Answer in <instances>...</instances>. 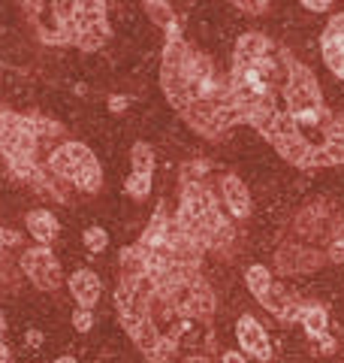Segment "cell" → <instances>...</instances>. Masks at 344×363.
Wrapping results in <instances>:
<instances>
[{
	"label": "cell",
	"instance_id": "6da1fadb",
	"mask_svg": "<svg viewBox=\"0 0 344 363\" xmlns=\"http://www.w3.org/2000/svg\"><path fill=\"white\" fill-rule=\"evenodd\" d=\"M202 248L157 206L145 236L121 252L118 315L148 363H169L181 342L205 336L214 294L200 272Z\"/></svg>",
	"mask_w": 344,
	"mask_h": 363
},
{
	"label": "cell",
	"instance_id": "7a4b0ae2",
	"mask_svg": "<svg viewBox=\"0 0 344 363\" xmlns=\"http://www.w3.org/2000/svg\"><path fill=\"white\" fill-rule=\"evenodd\" d=\"M236 121L263 133L299 169L344 164V116H332L314 73L266 33H242L229 67Z\"/></svg>",
	"mask_w": 344,
	"mask_h": 363
},
{
	"label": "cell",
	"instance_id": "3957f363",
	"mask_svg": "<svg viewBox=\"0 0 344 363\" xmlns=\"http://www.w3.org/2000/svg\"><path fill=\"white\" fill-rule=\"evenodd\" d=\"M160 85L176 112L205 140H221L236 128V109L229 97V82L221 79L214 64L197 52L181 33H169L164 64H160Z\"/></svg>",
	"mask_w": 344,
	"mask_h": 363
},
{
	"label": "cell",
	"instance_id": "277c9868",
	"mask_svg": "<svg viewBox=\"0 0 344 363\" xmlns=\"http://www.w3.org/2000/svg\"><path fill=\"white\" fill-rule=\"evenodd\" d=\"M178 227L185 230L202 252H227L233 245V227L224 209L217 206V200L209 188L202 185V179H181V203H178V215H176Z\"/></svg>",
	"mask_w": 344,
	"mask_h": 363
},
{
	"label": "cell",
	"instance_id": "5b68a950",
	"mask_svg": "<svg viewBox=\"0 0 344 363\" xmlns=\"http://www.w3.org/2000/svg\"><path fill=\"white\" fill-rule=\"evenodd\" d=\"M55 33L45 43L76 45L82 52H97L112 37L106 0H52Z\"/></svg>",
	"mask_w": 344,
	"mask_h": 363
},
{
	"label": "cell",
	"instance_id": "8992f818",
	"mask_svg": "<svg viewBox=\"0 0 344 363\" xmlns=\"http://www.w3.org/2000/svg\"><path fill=\"white\" fill-rule=\"evenodd\" d=\"M42 118H28V116H13V112H0V152L6 155L13 173L30 182L33 188H40L42 194H52L57 200H67L52 188V182L40 173L37 167V133H40Z\"/></svg>",
	"mask_w": 344,
	"mask_h": 363
},
{
	"label": "cell",
	"instance_id": "52a82bcc",
	"mask_svg": "<svg viewBox=\"0 0 344 363\" xmlns=\"http://www.w3.org/2000/svg\"><path fill=\"white\" fill-rule=\"evenodd\" d=\"M49 167H52L55 176H61L64 182H70V185L88 191V194L100 191L103 169L97 164L94 152L82 143H64L61 149H55L49 157Z\"/></svg>",
	"mask_w": 344,
	"mask_h": 363
},
{
	"label": "cell",
	"instance_id": "ba28073f",
	"mask_svg": "<svg viewBox=\"0 0 344 363\" xmlns=\"http://www.w3.org/2000/svg\"><path fill=\"white\" fill-rule=\"evenodd\" d=\"M245 281H248L251 294H254V297L266 306L275 318H281V321H299L302 303H296L290 294H287L278 281L272 279V272L266 267H248Z\"/></svg>",
	"mask_w": 344,
	"mask_h": 363
},
{
	"label": "cell",
	"instance_id": "9c48e42d",
	"mask_svg": "<svg viewBox=\"0 0 344 363\" xmlns=\"http://www.w3.org/2000/svg\"><path fill=\"white\" fill-rule=\"evenodd\" d=\"M21 269H25V276H28L40 291H55V288H61V264H57V257L52 255L49 245L28 248V252L21 255Z\"/></svg>",
	"mask_w": 344,
	"mask_h": 363
},
{
	"label": "cell",
	"instance_id": "30bf717a",
	"mask_svg": "<svg viewBox=\"0 0 344 363\" xmlns=\"http://www.w3.org/2000/svg\"><path fill=\"white\" fill-rule=\"evenodd\" d=\"M236 336H239V345H242V351H248L254 360L266 363L272 360V345H269V336L266 330H263V324L257 321L254 315H242L236 324Z\"/></svg>",
	"mask_w": 344,
	"mask_h": 363
},
{
	"label": "cell",
	"instance_id": "8fae6325",
	"mask_svg": "<svg viewBox=\"0 0 344 363\" xmlns=\"http://www.w3.org/2000/svg\"><path fill=\"white\" fill-rule=\"evenodd\" d=\"M320 49H323V61L329 64V70L344 82V13H336L326 21Z\"/></svg>",
	"mask_w": 344,
	"mask_h": 363
},
{
	"label": "cell",
	"instance_id": "7c38bea8",
	"mask_svg": "<svg viewBox=\"0 0 344 363\" xmlns=\"http://www.w3.org/2000/svg\"><path fill=\"white\" fill-rule=\"evenodd\" d=\"M70 291L79 303V309H94V303L100 300V279L91 269H76L70 276Z\"/></svg>",
	"mask_w": 344,
	"mask_h": 363
},
{
	"label": "cell",
	"instance_id": "4fadbf2b",
	"mask_svg": "<svg viewBox=\"0 0 344 363\" xmlns=\"http://www.w3.org/2000/svg\"><path fill=\"white\" fill-rule=\"evenodd\" d=\"M221 191H224V203L229 215H236V218H248L251 215V194L248 188L239 182L236 176H224L221 179Z\"/></svg>",
	"mask_w": 344,
	"mask_h": 363
},
{
	"label": "cell",
	"instance_id": "5bb4252c",
	"mask_svg": "<svg viewBox=\"0 0 344 363\" xmlns=\"http://www.w3.org/2000/svg\"><path fill=\"white\" fill-rule=\"evenodd\" d=\"M28 230L40 245H52L55 236H57V221H55L52 212L33 209V212H28Z\"/></svg>",
	"mask_w": 344,
	"mask_h": 363
},
{
	"label": "cell",
	"instance_id": "9a60e30c",
	"mask_svg": "<svg viewBox=\"0 0 344 363\" xmlns=\"http://www.w3.org/2000/svg\"><path fill=\"white\" fill-rule=\"evenodd\" d=\"M299 321H302V327L308 330V336H311V339L326 336V324H329V318H326V309H323V306H317V303L302 306Z\"/></svg>",
	"mask_w": 344,
	"mask_h": 363
},
{
	"label": "cell",
	"instance_id": "2e32d148",
	"mask_svg": "<svg viewBox=\"0 0 344 363\" xmlns=\"http://www.w3.org/2000/svg\"><path fill=\"white\" fill-rule=\"evenodd\" d=\"M130 164H133V173H148L154 176V152L148 143H136L133 152H130Z\"/></svg>",
	"mask_w": 344,
	"mask_h": 363
},
{
	"label": "cell",
	"instance_id": "e0dca14e",
	"mask_svg": "<svg viewBox=\"0 0 344 363\" xmlns=\"http://www.w3.org/2000/svg\"><path fill=\"white\" fill-rule=\"evenodd\" d=\"M145 6H148V13H151V18L157 21L160 28H164L166 33H176V13L164 4V0H145Z\"/></svg>",
	"mask_w": 344,
	"mask_h": 363
},
{
	"label": "cell",
	"instance_id": "ac0fdd59",
	"mask_svg": "<svg viewBox=\"0 0 344 363\" xmlns=\"http://www.w3.org/2000/svg\"><path fill=\"white\" fill-rule=\"evenodd\" d=\"M82 240L88 245V252H94V255H100L103 248L109 245V236H106V230H100V227H88V230L82 233Z\"/></svg>",
	"mask_w": 344,
	"mask_h": 363
},
{
	"label": "cell",
	"instance_id": "d6986e66",
	"mask_svg": "<svg viewBox=\"0 0 344 363\" xmlns=\"http://www.w3.org/2000/svg\"><path fill=\"white\" fill-rule=\"evenodd\" d=\"M73 327L79 333H88L91 327H94V315H91V309H76L73 312Z\"/></svg>",
	"mask_w": 344,
	"mask_h": 363
},
{
	"label": "cell",
	"instance_id": "ffe728a7",
	"mask_svg": "<svg viewBox=\"0 0 344 363\" xmlns=\"http://www.w3.org/2000/svg\"><path fill=\"white\" fill-rule=\"evenodd\" d=\"M233 4L242 9V13H248V16H260V13H266L269 0H233Z\"/></svg>",
	"mask_w": 344,
	"mask_h": 363
},
{
	"label": "cell",
	"instance_id": "44dd1931",
	"mask_svg": "<svg viewBox=\"0 0 344 363\" xmlns=\"http://www.w3.org/2000/svg\"><path fill=\"white\" fill-rule=\"evenodd\" d=\"M329 4H332V0H302V6H308L311 13H326Z\"/></svg>",
	"mask_w": 344,
	"mask_h": 363
},
{
	"label": "cell",
	"instance_id": "7402d4cb",
	"mask_svg": "<svg viewBox=\"0 0 344 363\" xmlns=\"http://www.w3.org/2000/svg\"><path fill=\"white\" fill-rule=\"evenodd\" d=\"M6 245H18V233H9L0 227V248H6Z\"/></svg>",
	"mask_w": 344,
	"mask_h": 363
},
{
	"label": "cell",
	"instance_id": "603a6c76",
	"mask_svg": "<svg viewBox=\"0 0 344 363\" xmlns=\"http://www.w3.org/2000/svg\"><path fill=\"white\" fill-rule=\"evenodd\" d=\"M221 363H248V357L239 354V351H227V354L221 357Z\"/></svg>",
	"mask_w": 344,
	"mask_h": 363
},
{
	"label": "cell",
	"instance_id": "cb8c5ba5",
	"mask_svg": "<svg viewBox=\"0 0 344 363\" xmlns=\"http://www.w3.org/2000/svg\"><path fill=\"white\" fill-rule=\"evenodd\" d=\"M18 4L25 6L28 13H40V9H42V0H18Z\"/></svg>",
	"mask_w": 344,
	"mask_h": 363
},
{
	"label": "cell",
	"instance_id": "d4e9b609",
	"mask_svg": "<svg viewBox=\"0 0 344 363\" xmlns=\"http://www.w3.org/2000/svg\"><path fill=\"white\" fill-rule=\"evenodd\" d=\"M332 257H336V260H344V240H338L336 245H332Z\"/></svg>",
	"mask_w": 344,
	"mask_h": 363
},
{
	"label": "cell",
	"instance_id": "484cf974",
	"mask_svg": "<svg viewBox=\"0 0 344 363\" xmlns=\"http://www.w3.org/2000/svg\"><path fill=\"white\" fill-rule=\"evenodd\" d=\"M181 363H209V354H190V357H185Z\"/></svg>",
	"mask_w": 344,
	"mask_h": 363
},
{
	"label": "cell",
	"instance_id": "4316f807",
	"mask_svg": "<svg viewBox=\"0 0 344 363\" xmlns=\"http://www.w3.org/2000/svg\"><path fill=\"white\" fill-rule=\"evenodd\" d=\"M0 363H9V348L0 342Z\"/></svg>",
	"mask_w": 344,
	"mask_h": 363
},
{
	"label": "cell",
	"instance_id": "83f0119b",
	"mask_svg": "<svg viewBox=\"0 0 344 363\" xmlns=\"http://www.w3.org/2000/svg\"><path fill=\"white\" fill-rule=\"evenodd\" d=\"M28 342H37L40 345L42 342V333H28Z\"/></svg>",
	"mask_w": 344,
	"mask_h": 363
},
{
	"label": "cell",
	"instance_id": "f1b7e54d",
	"mask_svg": "<svg viewBox=\"0 0 344 363\" xmlns=\"http://www.w3.org/2000/svg\"><path fill=\"white\" fill-rule=\"evenodd\" d=\"M55 363H76V360H73V357H57Z\"/></svg>",
	"mask_w": 344,
	"mask_h": 363
},
{
	"label": "cell",
	"instance_id": "f546056e",
	"mask_svg": "<svg viewBox=\"0 0 344 363\" xmlns=\"http://www.w3.org/2000/svg\"><path fill=\"white\" fill-rule=\"evenodd\" d=\"M4 327H6V321H4V312H0V333H4Z\"/></svg>",
	"mask_w": 344,
	"mask_h": 363
}]
</instances>
